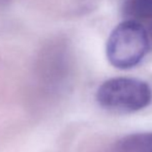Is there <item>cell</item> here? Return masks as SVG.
Returning a JSON list of instances; mask_svg holds the SVG:
<instances>
[{"label": "cell", "instance_id": "obj_1", "mask_svg": "<svg viewBox=\"0 0 152 152\" xmlns=\"http://www.w3.org/2000/svg\"><path fill=\"white\" fill-rule=\"evenodd\" d=\"M152 91L146 82L118 77L104 82L97 89L96 100L104 110L116 113H134L151 102Z\"/></svg>", "mask_w": 152, "mask_h": 152}, {"label": "cell", "instance_id": "obj_2", "mask_svg": "<svg viewBox=\"0 0 152 152\" xmlns=\"http://www.w3.org/2000/svg\"><path fill=\"white\" fill-rule=\"evenodd\" d=\"M149 50L144 25L132 20L120 23L109 36L106 53L109 62L119 69L138 65Z\"/></svg>", "mask_w": 152, "mask_h": 152}, {"label": "cell", "instance_id": "obj_3", "mask_svg": "<svg viewBox=\"0 0 152 152\" xmlns=\"http://www.w3.org/2000/svg\"><path fill=\"white\" fill-rule=\"evenodd\" d=\"M111 152H152V132H137L123 137Z\"/></svg>", "mask_w": 152, "mask_h": 152}, {"label": "cell", "instance_id": "obj_4", "mask_svg": "<svg viewBox=\"0 0 152 152\" xmlns=\"http://www.w3.org/2000/svg\"><path fill=\"white\" fill-rule=\"evenodd\" d=\"M123 12L127 20L152 24V0H124Z\"/></svg>", "mask_w": 152, "mask_h": 152}]
</instances>
